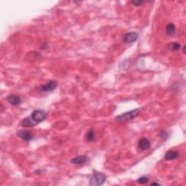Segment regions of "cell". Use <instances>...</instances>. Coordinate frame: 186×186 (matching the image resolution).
<instances>
[{
    "mask_svg": "<svg viewBox=\"0 0 186 186\" xmlns=\"http://www.w3.org/2000/svg\"><path fill=\"white\" fill-rule=\"evenodd\" d=\"M169 48L172 51H177L180 48V44L177 42H173V43L170 44L169 45Z\"/></svg>",
    "mask_w": 186,
    "mask_h": 186,
    "instance_id": "4fadbf2b",
    "label": "cell"
},
{
    "mask_svg": "<svg viewBox=\"0 0 186 186\" xmlns=\"http://www.w3.org/2000/svg\"><path fill=\"white\" fill-rule=\"evenodd\" d=\"M57 85V81L55 80H52L50 81L48 83H46V84L41 85L39 87V90L42 92H52V91L55 90Z\"/></svg>",
    "mask_w": 186,
    "mask_h": 186,
    "instance_id": "5b68a950",
    "label": "cell"
},
{
    "mask_svg": "<svg viewBox=\"0 0 186 186\" xmlns=\"http://www.w3.org/2000/svg\"><path fill=\"white\" fill-rule=\"evenodd\" d=\"M138 36L139 35L136 32H129L124 35L123 41L125 43H132V42H136Z\"/></svg>",
    "mask_w": 186,
    "mask_h": 186,
    "instance_id": "8992f818",
    "label": "cell"
},
{
    "mask_svg": "<svg viewBox=\"0 0 186 186\" xmlns=\"http://www.w3.org/2000/svg\"><path fill=\"white\" fill-rule=\"evenodd\" d=\"M176 28L175 26L173 24V23H169L167 24V26L166 27V34L168 35H173L174 33H175Z\"/></svg>",
    "mask_w": 186,
    "mask_h": 186,
    "instance_id": "8fae6325",
    "label": "cell"
},
{
    "mask_svg": "<svg viewBox=\"0 0 186 186\" xmlns=\"http://www.w3.org/2000/svg\"><path fill=\"white\" fill-rule=\"evenodd\" d=\"M179 156V152L177 151H168L166 153L165 156H164V158L166 161H172L174 159H176L177 157Z\"/></svg>",
    "mask_w": 186,
    "mask_h": 186,
    "instance_id": "9c48e42d",
    "label": "cell"
},
{
    "mask_svg": "<svg viewBox=\"0 0 186 186\" xmlns=\"http://www.w3.org/2000/svg\"><path fill=\"white\" fill-rule=\"evenodd\" d=\"M152 185H159V184H158V183H152Z\"/></svg>",
    "mask_w": 186,
    "mask_h": 186,
    "instance_id": "ac0fdd59",
    "label": "cell"
},
{
    "mask_svg": "<svg viewBox=\"0 0 186 186\" xmlns=\"http://www.w3.org/2000/svg\"><path fill=\"white\" fill-rule=\"evenodd\" d=\"M183 53L185 54V46H183Z\"/></svg>",
    "mask_w": 186,
    "mask_h": 186,
    "instance_id": "e0dca14e",
    "label": "cell"
},
{
    "mask_svg": "<svg viewBox=\"0 0 186 186\" xmlns=\"http://www.w3.org/2000/svg\"><path fill=\"white\" fill-rule=\"evenodd\" d=\"M150 145H151L150 141H149V140L145 138V137H142L138 142L139 148L142 151L148 150V149L150 148Z\"/></svg>",
    "mask_w": 186,
    "mask_h": 186,
    "instance_id": "52a82bcc",
    "label": "cell"
},
{
    "mask_svg": "<svg viewBox=\"0 0 186 186\" xmlns=\"http://www.w3.org/2000/svg\"><path fill=\"white\" fill-rule=\"evenodd\" d=\"M47 114L43 110H35L30 116L25 118L21 121V125L25 127H32L37 125L39 123L44 121L46 119Z\"/></svg>",
    "mask_w": 186,
    "mask_h": 186,
    "instance_id": "6da1fadb",
    "label": "cell"
},
{
    "mask_svg": "<svg viewBox=\"0 0 186 186\" xmlns=\"http://www.w3.org/2000/svg\"><path fill=\"white\" fill-rule=\"evenodd\" d=\"M86 138L87 140L89 141V142H92L94 140L95 138V134L94 129H91L87 132V135H86Z\"/></svg>",
    "mask_w": 186,
    "mask_h": 186,
    "instance_id": "7c38bea8",
    "label": "cell"
},
{
    "mask_svg": "<svg viewBox=\"0 0 186 186\" xmlns=\"http://www.w3.org/2000/svg\"><path fill=\"white\" fill-rule=\"evenodd\" d=\"M7 102L9 104L13 105V106H18L20 104L21 99L19 96L15 95H10L7 98Z\"/></svg>",
    "mask_w": 186,
    "mask_h": 186,
    "instance_id": "ba28073f",
    "label": "cell"
},
{
    "mask_svg": "<svg viewBox=\"0 0 186 186\" xmlns=\"http://www.w3.org/2000/svg\"><path fill=\"white\" fill-rule=\"evenodd\" d=\"M148 177H145V176H143V177H140L139 179H137V183L140 184V185H143V184H145L146 183H148Z\"/></svg>",
    "mask_w": 186,
    "mask_h": 186,
    "instance_id": "5bb4252c",
    "label": "cell"
},
{
    "mask_svg": "<svg viewBox=\"0 0 186 186\" xmlns=\"http://www.w3.org/2000/svg\"><path fill=\"white\" fill-rule=\"evenodd\" d=\"M159 136L162 137V139H166V137H168V135L165 131H161L159 132Z\"/></svg>",
    "mask_w": 186,
    "mask_h": 186,
    "instance_id": "9a60e30c",
    "label": "cell"
},
{
    "mask_svg": "<svg viewBox=\"0 0 186 186\" xmlns=\"http://www.w3.org/2000/svg\"><path fill=\"white\" fill-rule=\"evenodd\" d=\"M132 3L135 6H136V7H138V6L142 5L143 2L141 1V0H138V1H132Z\"/></svg>",
    "mask_w": 186,
    "mask_h": 186,
    "instance_id": "2e32d148",
    "label": "cell"
},
{
    "mask_svg": "<svg viewBox=\"0 0 186 186\" xmlns=\"http://www.w3.org/2000/svg\"><path fill=\"white\" fill-rule=\"evenodd\" d=\"M139 113H140L139 109L132 110L130 111L126 112V113H124L121 114V115L116 116V121L119 122H126V121H131V120L136 118L137 116L139 114Z\"/></svg>",
    "mask_w": 186,
    "mask_h": 186,
    "instance_id": "7a4b0ae2",
    "label": "cell"
},
{
    "mask_svg": "<svg viewBox=\"0 0 186 186\" xmlns=\"http://www.w3.org/2000/svg\"><path fill=\"white\" fill-rule=\"evenodd\" d=\"M88 158L85 156H79L76 157L74 158H72L71 160V162L73 164H84L87 162Z\"/></svg>",
    "mask_w": 186,
    "mask_h": 186,
    "instance_id": "30bf717a",
    "label": "cell"
},
{
    "mask_svg": "<svg viewBox=\"0 0 186 186\" xmlns=\"http://www.w3.org/2000/svg\"><path fill=\"white\" fill-rule=\"evenodd\" d=\"M16 135L20 137V138L22 139L23 140L26 141V142L32 140L33 138V135L32 132L27 130V129H20V130H17L16 132Z\"/></svg>",
    "mask_w": 186,
    "mask_h": 186,
    "instance_id": "277c9868",
    "label": "cell"
},
{
    "mask_svg": "<svg viewBox=\"0 0 186 186\" xmlns=\"http://www.w3.org/2000/svg\"><path fill=\"white\" fill-rule=\"evenodd\" d=\"M106 180V174L102 172H96L92 176L90 180V185L100 186L102 185Z\"/></svg>",
    "mask_w": 186,
    "mask_h": 186,
    "instance_id": "3957f363",
    "label": "cell"
}]
</instances>
